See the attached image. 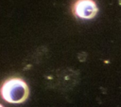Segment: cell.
<instances>
[{
	"instance_id": "obj_1",
	"label": "cell",
	"mask_w": 121,
	"mask_h": 107,
	"mask_svg": "<svg viewBox=\"0 0 121 107\" xmlns=\"http://www.w3.org/2000/svg\"><path fill=\"white\" fill-rule=\"evenodd\" d=\"M0 94L5 101L12 104H20L25 102L28 98L29 89L23 79L9 78L3 82Z\"/></svg>"
},
{
	"instance_id": "obj_2",
	"label": "cell",
	"mask_w": 121,
	"mask_h": 107,
	"mask_svg": "<svg viewBox=\"0 0 121 107\" xmlns=\"http://www.w3.org/2000/svg\"><path fill=\"white\" fill-rule=\"evenodd\" d=\"M72 9L76 17L86 20L94 18L98 11L95 0H76L73 4Z\"/></svg>"
},
{
	"instance_id": "obj_3",
	"label": "cell",
	"mask_w": 121,
	"mask_h": 107,
	"mask_svg": "<svg viewBox=\"0 0 121 107\" xmlns=\"http://www.w3.org/2000/svg\"><path fill=\"white\" fill-rule=\"evenodd\" d=\"M0 107H4V106H3V105H2V104H0Z\"/></svg>"
}]
</instances>
